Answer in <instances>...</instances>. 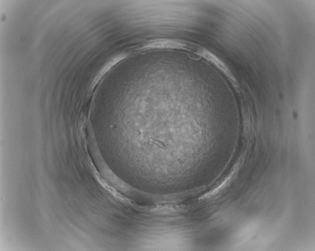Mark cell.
I'll return each mask as SVG.
<instances>
[{"label":"cell","instance_id":"1","mask_svg":"<svg viewBox=\"0 0 315 251\" xmlns=\"http://www.w3.org/2000/svg\"><path fill=\"white\" fill-rule=\"evenodd\" d=\"M186 46L185 43L174 40L158 39L145 44L138 48L137 51H144L148 50L162 49H185Z\"/></svg>","mask_w":315,"mask_h":251}]
</instances>
